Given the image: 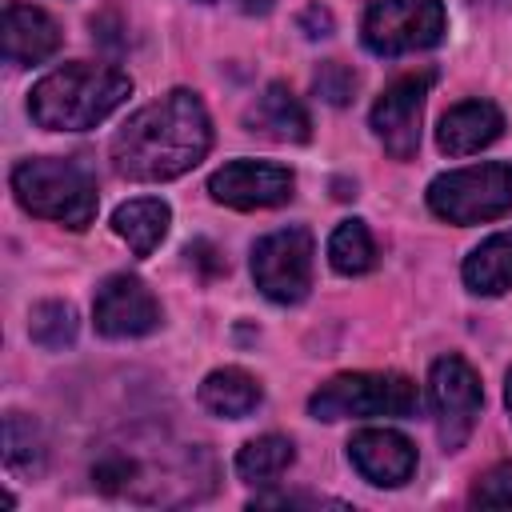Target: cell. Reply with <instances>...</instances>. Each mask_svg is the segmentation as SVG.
Here are the masks:
<instances>
[{
	"mask_svg": "<svg viewBox=\"0 0 512 512\" xmlns=\"http://www.w3.org/2000/svg\"><path fill=\"white\" fill-rule=\"evenodd\" d=\"M292 188H296V176L280 164H268V160H232L208 176L212 200L224 208H236V212L288 204Z\"/></svg>",
	"mask_w": 512,
	"mask_h": 512,
	"instance_id": "11",
	"label": "cell"
},
{
	"mask_svg": "<svg viewBox=\"0 0 512 512\" xmlns=\"http://www.w3.org/2000/svg\"><path fill=\"white\" fill-rule=\"evenodd\" d=\"M272 4L276 0H240V12L244 16H264V12H272Z\"/></svg>",
	"mask_w": 512,
	"mask_h": 512,
	"instance_id": "27",
	"label": "cell"
},
{
	"mask_svg": "<svg viewBox=\"0 0 512 512\" xmlns=\"http://www.w3.org/2000/svg\"><path fill=\"white\" fill-rule=\"evenodd\" d=\"M312 88H316V96L328 100V104H348L352 92H356V72H352L344 60H324V64L316 68V76H312Z\"/></svg>",
	"mask_w": 512,
	"mask_h": 512,
	"instance_id": "23",
	"label": "cell"
},
{
	"mask_svg": "<svg viewBox=\"0 0 512 512\" xmlns=\"http://www.w3.org/2000/svg\"><path fill=\"white\" fill-rule=\"evenodd\" d=\"M256 504H260V508H300V504H304V508H348L344 500H332V496H292V492H288V496H284V492H276V496H256L252 508H256Z\"/></svg>",
	"mask_w": 512,
	"mask_h": 512,
	"instance_id": "25",
	"label": "cell"
},
{
	"mask_svg": "<svg viewBox=\"0 0 512 512\" xmlns=\"http://www.w3.org/2000/svg\"><path fill=\"white\" fill-rule=\"evenodd\" d=\"M312 232L292 224L256 240L252 248V280L272 304H300L312 288Z\"/></svg>",
	"mask_w": 512,
	"mask_h": 512,
	"instance_id": "7",
	"label": "cell"
},
{
	"mask_svg": "<svg viewBox=\"0 0 512 512\" xmlns=\"http://www.w3.org/2000/svg\"><path fill=\"white\" fill-rule=\"evenodd\" d=\"M428 396H432V416H436V436L448 452L464 448V440L472 436L476 420H480V376L464 356H440L428 372Z\"/></svg>",
	"mask_w": 512,
	"mask_h": 512,
	"instance_id": "8",
	"label": "cell"
},
{
	"mask_svg": "<svg viewBox=\"0 0 512 512\" xmlns=\"http://www.w3.org/2000/svg\"><path fill=\"white\" fill-rule=\"evenodd\" d=\"M436 72H408L392 80L376 104H372V132L384 144L392 160H412L420 148V116H424V96L432 88Z\"/></svg>",
	"mask_w": 512,
	"mask_h": 512,
	"instance_id": "9",
	"label": "cell"
},
{
	"mask_svg": "<svg viewBox=\"0 0 512 512\" xmlns=\"http://www.w3.org/2000/svg\"><path fill=\"white\" fill-rule=\"evenodd\" d=\"M196 396H200L204 412L224 416V420H240V416L256 412L260 400H264L256 376H248L244 368H216V372H208Z\"/></svg>",
	"mask_w": 512,
	"mask_h": 512,
	"instance_id": "18",
	"label": "cell"
},
{
	"mask_svg": "<svg viewBox=\"0 0 512 512\" xmlns=\"http://www.w3.org/2000/svg\"><path fill=\"white\" fill-rule=\"evenodd\" d=\"M28 336L40 348H68L76 340V308L64 300H40L28 316Z\"/></svg>",
	"mask_w": 512,
	"mask_h": 512,
	"instance_id": "22",
	"label": "cell"
},
{
	"mask_svg": "<svg viewBox=\"0 0 512 512\" xmlns=\"http://www.w3.org/2000/svg\"><path fill=\"white\" fill-rule=\"evenodd\" d=\"M468 292L476 296H504L512 288V232H496L480 240L460 268Z\"/></svg>",
	"mask_w": 512,
	"mask_h": 512,
	"instance_id": "17",
	"label": "cell"
},
{
	"mask_svg": "<svg viewBox=\"0 0 512 512\" xmlns=\"http://www.w3.org/2000/svg\"><path fill=\"white\" fill-rule=\"evenodd\" d=\"M420 392L404 372H344L308 396L316 420H372V416H416Z\"/></svg>",
	"mask_w": 512,
	"mask_h": 512,
	"instance_id": "4",
	"label": "cell"
},
{
	"mask_svg": "<svg viewBox=\"0 0 512 512\" xmlns=\"http://www.w3.org/2000/svg\"><path fill=\"white\" fill-rule=\"evenodd\" d=\"M132 96V76L112 64L72 60L40 76L28 92V112L48 132H84L108 120Z\"/></svg>",
	"mask_w": 512,
	"mask_h": 512,
	"instance_id": "2",
	"label": "cell"
},
{
	"mask_svg": "<svg viewBox=\"0 0 512 512\" xmlns=\"http://www.w3.org/2000/svg\"><path fill=\"white\" fill-rule=\"evenodd\" d=\"M504 136V112L492 100H464L440 116L436 144L448 156H472Z\"/></svg>",
	"mask_w": 512,
	"mask_h": 512,
	"instance_id": "13",
	"label": "cell"
},
{
	"mask_svg": "<svg viewBox=\"0 0 512 512\" xmlns=\"http://www.w3.org/2000/svg\"><path fill=\"white\" fill-rule=\"evenodd\" d=\"M244 124H248V132H260V136L280 140V144H304V140L312 136V124H308L304 104H300V100L292 96V88L280 84V80L268 84V88L256 96V104L248 108Z\"/></svg>",
	"mask_w": 512,
	"mask_h": 512,
	"instance_id": "15",
	"label": "cell"
},
{
	"mask_svg": "<svg viewBox=\"0 0 512 512\" xmlns=\"http://www.w3.org/2000/svg\"><path fill=\"white\" fill-rule=\"evenodd\" d=\"M428 208L448 224H484L512 212V164L488 160L444 172L428 184Z\"/></svg>",
	"mask_w": 512,
	"mask_h": 512,
	"instance_id": "5",
	"label": "cell"
},
{
	"mask_svg": "<svg viewBox=\"0 0 512 512\" xmlns=\"http://www.w3.org/2000/svg\"><path fill=\"white\" fill-rule=\"evenodd\" d=\"M504 404H508V416H512V368H508V380H504Z\"/></svg>",
	"mask_w": 512,
	"mask_h": 512,
	"instance_id": "28",
	"label": "cell"
},
{
	"mask_svg": "<svg viewBox=\"0 0 512 512\" xmlns=\"http://www.w3.org/2000/svg\"><path fill=\"white\" fill-rule=\"evenodd\" d=\"M328 264L340 276H364L376 264V244L364 220H340L328 236Z\"/></svg>",
	"mask_w": 512,
	"mask_h": 512,
	"instance_id": "21",
	"label": "cell"
},
{
	"mask_svg": "<svg viewBox=\"0 0 512 512\" xmlns=\"http://www.w3.org/2000/svg\"><path fill=\"white\" fill-rule=\"evenodd\" d=\"M168 224H172V208L160 200V196H136V200H124L116 212H112V232L132 248V256H152L160 248V240L168 236Z\"/></svg>",
	"mask_w": 512,
	"mask_h": 512,
	"instance_id": "16",
	"label": "cell"
},
{
	"mask_svg": "<svg viewBox=\"0 0 512 512\" xmlns=\"http://www.w3.org/2000/svg\"><path fill=\"white\" fill-rule=\"evenodd\" d=\"M12 192L24 212L64 224L72 232H84L96 220L100 192L84 164L56 160V156H32L12 168Z\"/></svg>",
	"mask_w": 512,
	"mask_h": 512,
	"instance_id": "3",
	"label": "cell"
},
{
	"mask_svg": "<svg viewBox=\"0 0 512 512\" xmlns=\"http://www.w3.org/2000/svg\"><path fill=\"white\" fill-rule=\"evenodd\" d=\"M200 4H216V0H200Z\"/></svg>",
	"mask_w": 512,
	"mask_h": 512,
	"instance_id": "29",
	"label": "cell"
},
{
	"mask_svg": "<svg viewBox=\"0 0 512 512\" xmlns=\"http://www.w3.org/2000/svg\"><path fill=\"white\" fill-rule=\"evenodd\" d=\"M292 460H296L292 440L268 432V436L248 440V444L236 452V476H240L244 484H276V480L292 468Z\"/></svg>",
	"mask_w": 512,
	"mask_h": 512,
	"instance_id": "20",
	"label": "cell"
},
{
	"mask_svg": "<svg viewBox=\"0 0 512 512\" xmlns=\"http://www.w3.org/2000/svg\"><path fill=\"white\" fill-rule=\"evenodd\" d=\"M348 460L376 488H400L416 472V448L396 428H360L348 440Z\"/></svg>",
	"mask_w": 512,
	"mask_h": 512,
	"instance_id": "12",
	"label": "cell"
},
{
	"mask_svg": "<svg viewBox=\"0 0 512 512\" xmlns=\"http://www.w3.org/2000/svg\"><path fill=\"white\" fill-rule=\"evenodd\" d=\"M92 324L108 340H136L160 328V304L140 276L116 272L96 288Z\"/></svg>",
	"mask_w": 512,
	"mask_h": 512,
	"instance_id": "10",
	"label": "cell"
},
{
	"mask_svg": "<svg viewBox=\"0 0 512 512\" xmlns=\"http://www.w3.org/2000/svg\"><path fill=\"white\" fill-rule=\"evenodd\" d=\"M448 12L440 0H372L360 20V40L372 56H404L440 44Z\"/></svg>",
	"mask_w": 512,
	"mask_h": 512,
	"instance_id": "6",
	"label": "cell"
},
{
	"mask_svg": "<svg viewBox=\"0 0 512 512\" xmlns=\"http://www.w3.org/2000/svg\"><path fill=\"white\" fill-rule=\"evenodd\" d=\"M212 148V120L204 100L188 88H172L168 96L132 112L112 136V168L124 180L160 184L192 172Z\"/></svg>",
	"mask_w": 512,
	"mask_h": 512,
	"instance_id": "1",
	"label": "cell"
},
{
	"mask_svg": "<svg viewBox=\"0 0 512 512\" xmlns=\"http://www.w3.org/2000/svg\"><path fill=\"white\" fill-rule=\"evenodd\" d=\"M60 48V24L24 0L4 4V56L8 64H40Z\"/></svg>",
	"mask_w": 512,
	"mask_h": 512,
	"instance_id": "14",
	"label": "cell"
},
{
	"mask_svg": "<svg viewBox=\"0 0 512 512\" xmlns=\"http://www.w3.org/2000/svg\"><path fill=\"white\" fill-rule=\"evenodd\" d=\"M4 464H8V472L28 476V480H36L44 472V464H48L44 432L24 412H8L4 416Z\"/></svg>",
	"mask_w": 512,
	"mask_h": 512,
	"instance_id": "19",
	"label": "cell"
},
{
	"mask_svg": "<svg viewBox=\"0 0 512 512\" xmlns=\"http://www.w3.org/2000/svg\"><path fill=\"white\" fill-rule=\"evenodd\" d=\"M296 24H300V32L308 36V40H320V36H332V12L324 8V4H308L300 16H296Z\"/></svg>",
	"mask_w": 512,
	"mask_h": 512,
	"instance_id": "26",
	"label": "cell"
},
{
	"mask_svg": "<svg viewBox=\"0 0 512 512\" xmlns=\"http://www.w3.org/2000/svg\"><path fill=\"white\" fill-rule=\"evenodd\" d=\"M472 504H512V460L492 464L472 484Z\"/></svg>",
	"mask_w": 512,
	"mask_h": 512,
	"instance_id": "24",
	"label": "cell"
}]
</instances>
